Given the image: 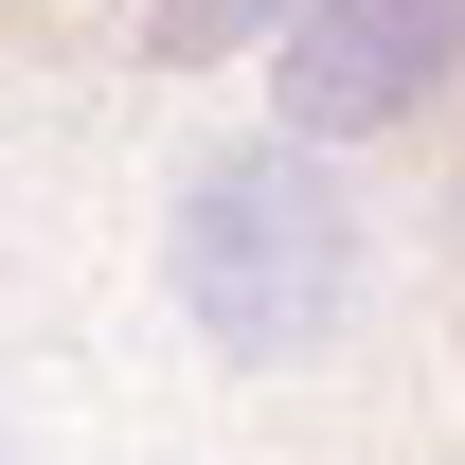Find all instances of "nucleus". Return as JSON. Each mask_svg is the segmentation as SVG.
<instances>
[{
    "instance_id": "3",
    "label": "nucleus",
    "mask_w": 465,
    "mask_h": 465,
    "mask_svg": "<svg viewBox=\"0 0 465 465\" xmlns=\"http://www.w3.org/2000/svg\"><path fill=\"white\" fill-rule=\"evenodd\" d=\"M304 0H143V72H232V54H269Z\"/></svg>"
},
{
    "instance_id": "1",
    "label": "nucleus",
    "mask_w": 465,
    "mask_h": 465,
    "mask_svg": "<svg viewBox=\"0 0 465 465\" xmlns=\"http://www.w3.org/2000/svg\"><path fill=\"white\" fill-rule=\"evenodd\" d=\"M358 269H376V215L287 125L197 143L179 197H162V304H179V341L215 358V376H304L358 322Z\"/></svg>"
},
{
    "instance_id": "2",
    "label": "nucleus",
    "mask_w": 465,
    "mask_h": 465,
    "mask_svg": "<svg viewBox=\"0 0 465 465\" xmlns=\"http://www.w3.org/2000/svg\"><path fill=\"white\" fill-rule=\"evenodd\" d=\"M251 72H269V125L287 143L376 162V143H411V125L465 108V0H304Z\"/></svg>"
}]
</instances>
